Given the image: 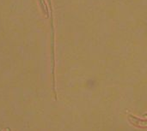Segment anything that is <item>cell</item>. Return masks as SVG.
<instances>
[{
  "label": "cell",
  "instance_id": "6da1fadb",
  "mask_svg": "<svg viewBox=\"0 0 147 131\" xmlns=\"http://www.w3.org/2000/svg\"><path fill=\"white\" fill-rule=\"evenodd\" d=\"M40 2V5L42 9V11L46 14V16L48 17L49 16V11H48V8H47V5L45 2V0H39Z\"/></svg>",
  "mask_w": 147,
  "mask_h": 131
}]
</instances>
